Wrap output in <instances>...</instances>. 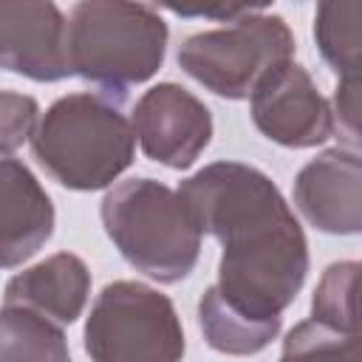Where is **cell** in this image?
I'll return each instance as SVG.
<instances>
[{"label":"cell","instance_id":"obj_10","mask_svg":"<svg viewBox=\"0 0 362 362\" xmlns=\"http://www.w3.org/2000/svg\"><path fill=\"white\" fill-rule=\"evenodd\" d=\"M0 68L34 82L71 76L62 8L54 3L0 0Z\"/></svg>","mask_w":362,"mask_h":362},{"label":"cell","instance_id":"obj_9","mask_svg":"<svg viewBox=\"0 0 362 362\" xmlns=\"http://www.w3.org/2000/svg\"><path fill=\"white\" fill-rule=\"evenodd\" d=\"M297 212L325 235L362 229V161L351 147H328L294 175Z\"/></svg>","mask_w":362,"mask_h":362},{"label":"cell","instance_id":"obj_6","mask_svg":"<svg viewBox=\"0 0 362 362\" xmlns=\"http://www.w3.org/2000/svg\"><path fill=\"white\" fill-rule=\"evenodd\" d=\"M82 345L90 362H181V317L167 294L139 280H113L90 303Z\"/></svg>","mask_w":362,"mask_h":362},{"label":"cell","instance_id":"obj_8","mask_svg":"<svg viewBox=\"0 0 362 362\" xmlns=\"http://www.w3.org/2000/svg\"><path fill=\"white\" fill-rule=\"evenodd\" d=\"M141 153L170 170H189L212 141L209 107L184 85L158 82L144 90L130 116Z\"/></svg>","mask_w":362,"mask_h":362},{"label":"cell","instance_id":"obj_3","mask_svg":"<svg viewBox=\"0 0 362 362\" xmlns=\"http://www.w3.org/2000/svg\"><path fill=\"white\" fill-rule=\"evenodd\" d=\"M167 40L170 28L161 11L147 3L82 0L65 17L71 76L116 96L158 74Z\"/></svg>","mask_w":362,"mask_h":362},{"label":"cell","instance_id":"obj_15","mask_svg":"<svg viewBox=\"0 0 362 362\" xmlns=\"http://www.w3.org/2000/svg\"><path fill=\"white\" fill-rule=\"evenodd\" d=\"M356 286H359L356 260L331 263L314 288L308 320L337 334H359L356 331Z\"/></svg>","mask_w":362,"mask_h":362},{"label":"cell","instance_id":"obj_12","mask_svg":"<svg viewBox=\"0 0 362 362\" xmlns=\"http://www.w3.org/2000/svg\"><path fill=\"white\" fill-rule=\"evenodd\" d=\"M90 297V269L74 252H57L23 272L3 288V305L28 308L57 325H71L82 317Z\"/></svg>","mask_w":362,"mask_h":362},{"label":"cell","instance_id":"obj_14","mask_svg":"<svg viewBox=\"0 0 362 362\" xmlns=\"http://www.w3.org/2000/svg\"><path fill=\"white\" fill-rule=\"evenodd\" d=\"M0 362H74L62 325L20 308H0Z\"/></svg>","mask_w":362,"mask_h":362},{"label":"cell","instance_id":"obj_13","mask_svg":"<svg viewBox=\"0 0 362 362\" xmlns=\"http://www.w3.org/2000/svg\"><path fill=\"white\" fill-rule=\"evenodd\" d=\"M314 42L339 79H356L362 62V3L325 0L314 11Z\"/></svg>","mask_w":362,"mask_h":362},{"label":"cell","instance_id":"obj_4","mask_svg":"<svg viewBox=\"0 0 362 362\" xmlns=\"http://www.w3.org/2000/svg\"><path fill=\"white\" fill-rule=\"evenodd\" d=\"M99 218L119 255L161 286L189 277L201 257V229L181 195L156 178L113 184L99 204Z\"/></svg>","mask_w":362,"mask_h":362},{"label":"cell","instance_id":"obj_17","mask_svg":"<svg viewBox=\"0 0 362 362\" xmlns=\"http://www.w3.org/2000/svg\"><path fill=\"white\" fill-rule=\"evenodd\" d=\"M40 122V105L28 93L0 90V158L31 141Z\"/></svg>","mask_w":362,"mask_h":362},{"label":"cell","instance_id":"obj_2","mask_svg":"<svg viewBox=\"0 0 362 362\" xmlns=\"http://www.w3.org/2000/svg\"><path fill=\"white\" fill-rule=\"evenodd\" d=\"M37 164L65 189L96 192L136 158V136L122 107L102 93L59 96L37 122L31 136Z\"/></svg>","mask_w":362,"mask_h":362},{"label":"cell","instance_id":"obj_16","mask_svg":"<svg viewBox=\"0 0 362 362\" xmlns=\"http://www.w3.org/2000/svg\"><path fill=\"white\" fill-rule=\"evenodd\" d=\"M277 362H359V334H337L303 320L286 334Z\"/></svg>","mask_w":362,"mask_h":362},{"label":"cell","instance_id":"obj_18","mask_svg":"<svg viewBox=\"0 0 362 362\" xmlns=\"http://www.w3.org/2000/svg\"><path fill=\"white\" fill-rule=\"evenodd\" d=\"M331 105L334 116V133L345 139V147L356 150L359 141V76L356 79H339Z\"/></svg>","mask_w":362,"mask_h":362},{"label":"cell","instance_id":"obj_11","mask_svg":"<svg viewBox=\"0 0 362 362\" xmlns=\"http://www.w3.org/2000/svg\"><path fill=\"white\" fill-rule=\"evenodd\" d=\"M57 212L37 175L17 158H0V272L31 260L54 235Z\"/></svg>","mask_w":362,"mask_h":362},{"label":"cell","instance_id":"obj_1","mask_svg":"<svg viewBox=\"0 0 362 362\" xmlns=\"http://www.w3.org/2000/svg\"><path fill=\"white\" fill-rule=\"evenodd\" d=\"M201 235L221 243L218 280L209 286L229 311L283 328V311L308 277L305 232L277 189L257 167L212 161L175 189Z\"/></svg>","mask_w":362,"mask_h":362},{"label":"cell","instance_id":"obj_7","mask_svg":"<svg viewBox=\"0 0 362 362\" xmlns=\"http://www.w3.org/2000/svg\"><path fill=\"white\" fill-rule=\"evenodd\" d=\"M249 116L260 136L288 150L320 147L334 136L328 99L320 93L311 74L294 59L272 68L255 85Z\"/></svg>","mask_w":362,"mask_h":362},{"label":"cell","instance_id":"obj_5","mask_svg":"<svg viewBox=\"0 0 362 362\" xmlns=\"http://www.w3.org/2000/svg\"><path fill=\"white\" fill-rule=\"evenodd\" d=\"M294 34L280 14L240 8L221 28L189 34L178 45L181 71L221 99H249L255 85L277 65L294 59Z\"/></svg>","mask_w":362,"mask_h":362}]
</instances>
